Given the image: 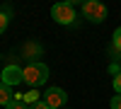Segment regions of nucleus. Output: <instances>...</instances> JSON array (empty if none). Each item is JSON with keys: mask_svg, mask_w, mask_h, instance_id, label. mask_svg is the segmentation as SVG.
I'll use <instances>...</instances> for the list:
<instances>
[{"mask_svg": "<svg viewBox=\"0 0 121 109\" xmlns=\"http://www.w3.org/2000/svg\"><path fill=\"white\" fill-rule=\"evenodd\" d=\"M48 80V65L41 63V61H34L24 68V83L32 85V90H36L39 85H44Z\"/></svg>", "mask_w": 121, "mask_h": 109, "instance_id": "nucleus-1", "label": "nucleus"}, {"mask_svg": "<svg viewBox=\"0 0 121 109\" xmlns=\"http://www.w3.org/2000/svg\"><path fill=\"white\" fill-rule=\"evenodd\" d=\"M51 17L58 24H73L75 22V10H73L70 3H56L51 7Z\"/></svg>", "mask_w": 121, "mask_h": 109, "instance_id": "nucleus-2", "label": "nucleus"}, {"mask_svg": "<svg viewBox=\"0 0 121 109\" xmlns=\"http://www.w3.org/2000/svg\"><path fill=\"white\" fill-rule=\"evenodd\" d=\"M82 12H85V17L90 22H104L107 19V5L97 3V0H87L82 5Z\"/></svg>", "mask_w": 121, "mask_h": 109, "instance_id": "nucleus-3", "label": "nucleus"}, {"mask_svg": "<svg viewBox=\"0 0 121 109\" xmlns=\"http://www.w3.org/2000/svg\"><path fill=\"white\" fill-rule=\"evenodd\" d=\"M3 83L5 85H10V87H15V85H19V83H24V68H19V65H5L3 68Z\"/></svg>", "mask_w": 121, "mask_h": 109, "instance_id": "nucleus-4", "label": "nucleus"}, {"mask_svg": "<svg viewBox=\"0 0 121 109\" xmlns=\"http://www.w3.org/2000/svg\"><path fill=\"white\" fill-rule=\"evenodd\" d=\"M44 102L51 109H60L68 102V95H65V90H60V87H48L46 95H44Z\"/></svg>", "mask_w": 121, "mask_h": 109, "instance_id": "nucleus-5", "label": "nucleus"}, {"mask_svg": "<svg viewBox=\"0 0 121 109\" xmlns=\"http://www.w3.org/2000/svg\"><path fill=\"white\" fill-rule=\"evenodd\" d=\"M12 97H15V95H10V85H5L3 80H0V104L7 107L10 102H12Z\"/></svg>", "mask_w": 121, "mask_h": 109, "instance_id": "nucleus-6", "label": "nucleus"}, {"mask_svg": "<svg viewBox=\"0 0 121 109\" xmlns=\"http://www.w3.org/2000/svg\"><path fill=\"white\" fill-rule=\"evenodd\" d=\"M39 97H41V95H39L36 90H29L27 95H22V102H24L27 107H32V104H36V102H41V100H39Z\"/></svg>", "mask_w": 121, "mask_h": 109, "instance_id": "nucleus-7", "label": "nucleus"}, {"mask_svg": "<svg viewBox=\"0 0 121 109\" xmlns=\"http://www.w3.org/2000/svg\"><path fill=\"white\" fill-rule=\"evenodd\" d=\"M112 46H114V53H121V27L114 32V36H112Z\"/></svg>", "mask_w": 121, "mask_h": 109, "instance_id": "nucleus-8", "label": "nucleus"}, {"mask_svg": "<svg viewBox=\"0 0 121 109\" xmlns=\"http://www.w3.org/2000/svg\"><path fill=\"white\" fill-rule=\"evenodd\" d=\"M7 109H29V107H27L22 100H12V102L7 104Z\"/></svg>", "mask_w": 121, "mask_h": 109, "instance_id": "nucleus-9", "label": "nucleus"}, {"mask_svg": "<svg viewBox=\"0 0 121 109\" xmlns=\"http://www.w3.org/2000/svg\"><path fill=\"white\" fill-rule=\"evenodd\" d=\"M7 22H10V15H5V12H0V34L7 29Z\"/></svg>", "mask_w": 121, "mask_h": 109, "instance_id": "nucleus-10", "label": "nucleus"}, {"mask_svg": "<svg viewBox=\"0 0 121 109\" xmlns=\"http://www.w3.org/2000/svg\"><path fill=\"white\" fill-rule=\"evenodd\" d=\"M114 90H116V95H121V73L114 78Z\"/></svg>", "mask_w": 121, "mask_h": 109, "instance_id": "nucleus-11", "label": "nucleus"}, {"mask_svg": "<svg viewBox=\"0 0 121 109\" xmlns=\"http://www.w3.org/2000/svg\"><path fill=\"white\" fill-rule=\"evenodd\" d=\"M112 109H121V95L112 97Z\"/></svg>", "mask_w": 121, "mask_h": 109, "instance_id": "nucleus-12", "label": "nucleus"}, {"mask_svg": "<svg viewBox=\"0 0 121 109\" xmlns=\"http://www.w3.org/2000/svg\"><path fill=\"white\" fill-rule=\"evenodd\" d=\"M29 109H51V107H48L46 102H36V104H32Z\"/></svg>", "mask_w": 121, "mask_h": 109, "instance_id": "nucleus-13", "label": "nucleus"}, {"mask_svg": "<svg viewBox=\"0 0 121 109\" xmlns=\"http://www.w3.org/2000/svg\"><path fill=\"white\" fill-rule=\"evenodd\" d=\"M109 70H112V73H114V78H116V75L121 73V70H119V63H112V65H109Z\"/></svg>", "mask_w": 121, "mask_h": 109, "instance_id": "nucleus-14", "label": "nucleus"}]
</instances>
